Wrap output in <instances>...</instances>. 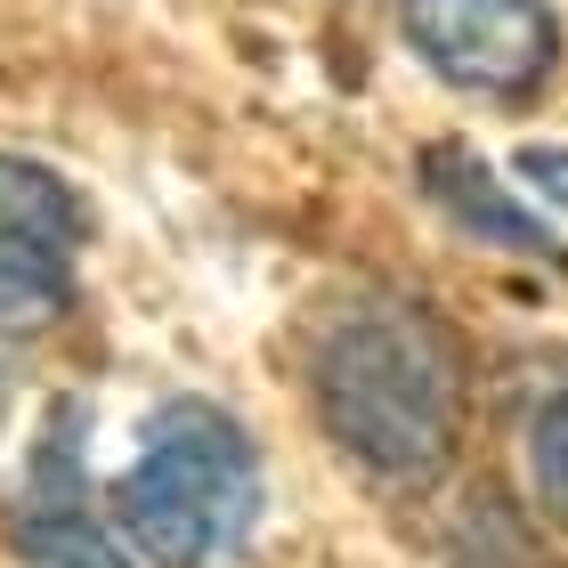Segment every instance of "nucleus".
Returning a JSON list of instances; mask_svg holds the SVG:
<instances>
[{
    "label": "nucleus",
    "instance_id": "39448f33",
    "mask_svg": "<svg viewBox=\"0 0 568 568\" xmlns=\"http://www.w3.org/2000/svg\"><path fill=\"white\" fill-rule=\"evenodd\" d=\"M423 195L463 227V236H479L496 252H552L545 220H536L528 203H511L504 179L487 171L471 146H423Z\"/></svg>",
    "mask_w": 568,
    "mask_h": 568
},
{
    "label": "nucleus",
    "instance_id": "f03ea898",
    "mask_svg": "<svg viewBox=\"0 0 568 568\" xmlns=\"http://www.w3.org/2000/svg\"><path fill=\"white\" fill-rule=\"evenodd\" d=\"M114 511L154 568H227L261 520V455L220 406L179 398L154 415Z\"/></svg>",
    "mask_w": 568,
    "mask_h": 568
},
{
    "label": "nucleus",
    "instance_id": "f257e3e1",
    "mask_svg": "<svg viewBox=\"0 0 568 568\" xmlns=\"http://www.w3.org/2000/svg\"><path fill=\"white\" fill-rule=\"evenodd\" d=\"M308 390L342 447L382 479H430L455 455L463 357L423 301H349L317 325Z\"/></svg>",
    "mask_w": 568,
    "mask_h": 568
},
{
    "label": "nucleus",
    "instance_id": "20e7f679",
    "mask_svg": "<svg viewBox=\"0 0 568 568\" xmlns=\"http://www.w3.org/2000/svg\"><path fill=\"white\" fill-rule=\"evenodd\" d=\"M82 203L58 171L0 154V325H41L73 293Z\"/></svg>",
    "mask_w": 568,
    "mask_h": 568
},
{
    "label": "nucleus",
    "instance_id": "423d86ee",
    "mask_svg": "<svg viewBox=\"0 0 568 568\" xmlns=\"http://www.w3.org/2000/svg\"><path fill=\"white\" fill-rule=\"evenodd\" d=\"M17 545H24L33 568H122V552L82 511V487H73V471H65V430L49 438V455H41V504L24 511Z\"/></svg>",
    "mask_w": 568,
    "mask_h": 568
},
{
    "label": "nucleus",
    "instance_id": "7ed1b4c3",
    "mask_svg": "<svg viewBox=\"0 0 568 568\" xmlns=\"http://www.w3.org/2000/svg\"><path fill=\"white\" fill-rule=\"evenodd\" d=\"M398 17L423 65L471 98H528L560 58L545 0H398Z\"/></svg>",
    "mask_w": 568,
    "mask_h": 568
},
{
    "label": "nucleus",
    "instance_id": "0eeeda50",
    "mask_svg": "<svg viewBox=\"0 0 568 568\" xmlns=\"http://www.w3.org/2000/svg\"><path fill=\"white\" fill-rule=\"evenodd\" d=\"M528 479H536V504L568 528V390H560L545 415H536V430H528Z\"/></svg>",
    "mask_w": 568,
    "mask_h": 568
},
{
    "label": "nucleus",
    "instance_id": "6e6552de",
    "mask_svg": "<svg viewBox=\"0 0 568 568\" xmlns=\"http://www.w3.org/2000/svg\"><path fill=\"white\" fill-rule=\"evenodd\" d=\"M520 179L568 212V146H528V154H520Z\"/></svg>",
    "mask_w": 568,
    "mask_h": 568
}]
</instances>
